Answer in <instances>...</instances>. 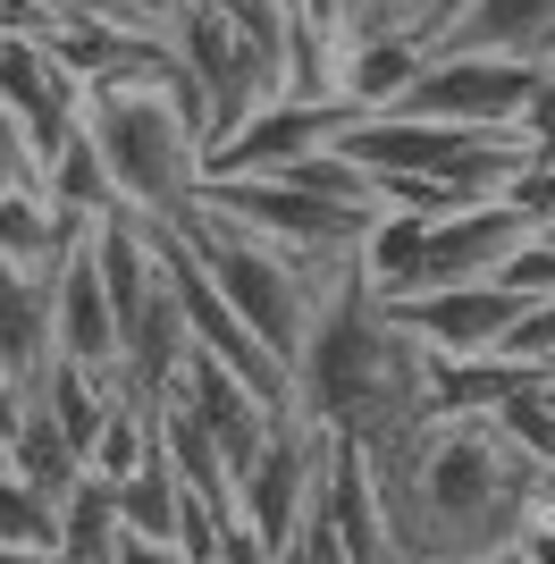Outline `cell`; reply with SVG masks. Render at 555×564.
I'll use <instances>...</instances> for the list:
<instances>
[{
  "mask_svg": "<svg viewBox=\"0 0 555 564\" xmlns=\"http://www.w3.org/2000/svg\"><path fill=\"white\" fill-rule=\"evenodd\" d=\"M370 455V447H362ZM379 497L395 522V556L404 564H446L480 556V547H513L522 522L538 506V480L513 438L497 430V413H429L413 438L370 455Z\"/></svg>",
  "mask_w": 555,
  "mask_h": 564,
  "instance_id": "cell-1",
  "label": "cell"
},
{
  "mask_svg": "<svg viewBox=\"0 0 555 564\" xmlns=\"http://www.w3.org/2000/svg\"><path fill=\"white\" fill-rule=\"evenodd\" d=\"M295 413L370 455L429 422V354L395 329V312L362 286V270H346L328 312L312 321V346L295 362Z\"/></svg>",
  "mask_w": 555,
  "mask_h": 564,
  "instance_id": "cell-2",
  "label": "cell"
},
{
  "mask_svg": "<svg viewBox=\"0 0 555 564\" xmlns=\"http://www.w3.org/2000/svg\"><path fill=\"white\" fill-rule=\"evenodd\" d=\"M85 135L110 169L127 219L185 228L210 186V135L185 110L177 85H92L85 94Z\"/></svg>",
  "mask_w": 555,
  "mask_h": 564,
  "instance_id": "cell-3",
  "label": "cell"
},
{
  "mask_svg": "<svg viewBox=\"0 0 555 564\" xmlns=\"http://www.w3.org/2000/svg\"><path fill=\"white\" fill-rule=\"evenodd\" d=\"M177 236L194 245V261L210 270V286L253 321V337L295 371L303 346H312V321L328 312V295H337V279H346L353 261H303V253H286V245H270L261 228L210 212V203H194V219H185Z\"/></svg>",
  "mask_w": 555,
  "mask_h": 564,
  "instance_id": "cell-4",
  "label": "cell"
},
{
  "mask_svg": "<svg viewBox=\"0 0 555 564\" xmlns=\"http://www.w3.org/2000/svg\"><path fill=\"white\" fill-rule=\"evenodd\" d=\"M328 464H337V430L286 413V422L261 438V455L236 471V522H253V540L270 547V556H286V547L303 540V522L320 514Z\"/></svg>",
  "mask_w": 555,
  "mask_h": 564,
  "instance_id": "cell-5",
  "label": "cell"
},
{
  "mask_svg": "<svg viewBox=\"0 0 555 564\" xmlns=\"http://www.w3.org/2000/svg\"><path fill=\"white\" fill-rule=\"evenodd\" d=\"M203 203L244 219V228H261L270 245H286L303 261H353L370 219H379V203H328V194H303L286 177H210Z\"/></svg>",
  "mask_w": 555,
  "mask_h": 564,
  "instance_id": "cell-6",
  "label": "cell"
},
{
  "mask_svg": "<svg viewBox=\"0 0 555 564\" xmlns=\"http://www.w3.org/2000/svg\"><path fill=\"white\" fill-rule=\"evenodd\" d=\"M547 59H505V51H429V68L413 76L404 110L455 118V127H522Z\"/></svg>",
  "mask_w": 555,
  "mask_h": 564,
  "instance_id": "cell-7",
  "label": "cell"
},
{
  "mask_svg": "<svg viewBox=\"0 0 555 564\" xmlns=\"http://www.w3.org/2000/svg\"><path fill=\"white\" fill-rule=\"evenodd\" d=\"M388 312L421 354H497V337L513 329L522 295L505 279H471V286H413Z\"/></svg>",
  "mask_w": 555,
  "mask_h": 564,
  "instance_id": "cell-8",
  "label": "cell"
},
{
  "mask_svg": "<svg viewBox=\"0 0 555 564\" xmlns=\"http://www.w3.org/2000/svg\"><path fill=\"white\" fill-rule=\"evenodd\" d=\"M531 212H513V194L497 203H463V212L429 219V253H421V286H471V279H505V261L531 245Z\"/></svg>",
  "mask_w": 555,
  "mask_h": 564,
  "instance_id": "cell-9",
  "label": "cell"
},
{
  "mask_svg": "<svg viewBox=\"0 0 555 564\" xmlns=\"http://www.w3.org/2000/svg\"><path fill=\"white\" fill-rule=\"evenodd\" d=\"M101 228V219H92ZM92 228L59 253V286H51V321H59V362H85V371H118L127 362V321L110 304V279H101V253H92Z\"/></svg>",
  "mask_w": 555,
  "mask_h": 564,
  "instance_id": "cell-10",
  "label": "cell"
},
{
  "mask_svg": "<svg viewBox=\"0 0 555 564\" xmlns=\"http://www.w3.org/2000/svg\"><path fill=\"white\" fill-rule=\"evenodd\" d=\"M51 286H59V270H25V261H0V371L18 379V388H43V371L59 362Z\"/></svg>",
  "mask_w": 555,
  "mask_h": 564,
  "instance_id": "cell-11",
  "label": "cell"
},
{
  "mask_svg": "<svg viewBox=\"0 0 555 564\" xmlns=\"http://www.w3.org/2000/svg\"><path fill=\"white\" fill-rule=\"evenodd\" d=\"M421 68H429V43H421V34H395V25H379V34H346V59H337V101H346L353 118L404 110V94H413Z\"/></svg>",
  "mask_w": 555,
  "mask_h": 564,
  "instance_id": "cell-12",
  "label": "cell"
},
{
  "mask_svg": "<svg viewBox=\"0 0 555 564\" xmlns=\"http://www.w3.org/2000/svg\"><path fill=\"white\" fill-rule=\"evenodd\" d=\"M185 362H194V321H185V295H177V279H168V261H161V295L127 321V362H118V379H127L143 404H161Z\"/></svg>",
  "mask_w": 555,
  "mask_h": 564,
  "instance_id": "cell-13",
  "label": "cell"
},
{
  "mask_svg": "<svg viewBox=\"0 0 555 564\" xmlns=\"http://www.w3.org/2000/svg\"><path fill=\"white\" fill-rule=\"evenodd\" d=\"M429 51H505V59H555V0H463L429 34Z\"/></svg>",
  "mask_w": 555,
  "mask_h": 564,
  "instance_id": "cell-14",
  "label": "cell"
},
{
  "mask_svg": "<svg viewBox=\"0 0 555 564\" xmlns=\"http://www.w3.org/2000/svg\"><path fill=\"white\" fill-rule=\"evenodd\" d=\"M9 471H25V480L51 497V506H59V497L85 480V455L68 447V430H59V413H51L43 397H25L18 422H9Z\"/></svg>",
  "mask_w": 555,
  "mask_h": 564,
  "instance_id": "cell-15",
  "label": "cell"
},
{
  "mask_svg": "<svg viewBox=\"0 0 555 564\" xmlns=\"http://www.w3.org/2000/svg\"><path fill=\"white\" fill-rule=\"evenodd\" d=\"M421 253H429V219L379 203V219H370L353 270H362V286L379 295V304H395V295H413V286H421Z\"/></svg>",
  "mask_w": 555,
  "mask_h": 564,
  "instance_id": "cell-16",
  "label": "cell"
},
{
  "mask_svg": "<svg viewBox=\"0 0 555 564\" xmlns=\"http://www.w3.org/2000/svg\"><path fill=\"white\" fill-rule=\"evenodd\" d=\"M118 540H127L118 489L101 480V471H85V480L59 497V556L68 564H118Z\"/></svg>",
  "mask_w": 555,
  "mask_h": 564,
  "instance_id": "cell-17",
  "label": "cell"
},
{
  "mask_svg": "<svg viewBox=\"0 0 555 564\" xmlns=\"http://www.w3.org/2000/svg\"><path fill=\"white\" fill-rule=\"evenodd\" d=\"M185 471L168 464V447L152 455V464L135 471V480H118V522H127V531H135V540H168L177 547V522H185Z\"/></svg>",
  "mask_w": 555,
  "mask_h": 564,
  "instance_id": "cell-18",
  "label": "cell"
},
{
  "mask_svg": "<svg viewBox=\"0 0 555 564\" xmlns=\"http://www.w3.org/2000/svg\"><path fill=\"white\" fill-rule=\"evenodd\" d=\"M51 203H59V219H76V228H92V219H118L127 203H118V186H110V169H101V152H92V135L76 127L68 135V152L51 161Z\"/></svg>",
  "mask_w": 555,
  "mask_h": 564,
  "instance_id": "cell-19",
  "label": "cell"
},
{
  "mask_svg": "<svg viewBox=\"0 0 555 564\" xmlns=\"http://www.w3.org/2000/svg\"><path fill=\"white\" fill-rule=\"evenodd\" d=\"M497 430H505L513 455H522V464L555 489V397H547V379H538V388H522L513 404H497Z\"/></svg>",
  "mask_w": 555,
  "mask_h": 564,
  "instance_id": "cell-20",
  "label": "cell"
},
{
  "mask_svg": "<svg viewBox=\"0 0 555 564\" xmlns=\"http://www.w3.org/2000/svg\"><path fill=\"white\" fill-rule=\"evenodd\" d=\"M0 547H59V506L0 464Z\"/></svg>",
  "mask_w": 555,
  "mask_h": 564,
  "instance_id": "cell-21",
  "label": "cell"
},
{
  "mask_svg": "<svg viewBox=\"0 0 555 564\" xmlns=\"http://www.w3.org/2000/svg\"><path fill=\"white\" fill-rule=\"evenodd\" d=\"M497 354H505V362H522L531 379H555V295H538V304L513 312V329L497 337Z\"/></svg>",
  "mask_w": 555,
  "mask_h": 564,
  "instance_id": "cell-22",
  "label": "cell"
},
{
  "mask_svg": "<svg viewBox=\"0 0 555 564\" xmlns=\"http://www.w3.org/2000/svg\"><path fill=\"white\" fill-rule=\"evenodd\" d=\"M68 25L59 0H0V43H51Z\"/></svg>",
  "mask_w": 555,
  "mask_h": 564,
  "instance_id": "cell-23",
  "label": "cell"
},
{
  "mask_svg": "<svg viewBox=\"0 0 555 564\" xmlns=\"http://www.w3.org/2000/svg\"><path fill=\"white\" fill-rule=\"evenodd\" d=\"M505 286L522 295V304H538V295H555V236H531L522 253L505 261Z\"/></svg>",
  "mask_w": 555,
  "mask_h": 564,
  "instance_id": "cell-24",
  "label": "cell"
},
{
  "mask_svg": "<svg viewBox=\"0 0 555 564\" xmlns=\"http://www.w3.org/2000/svg\"><path fill=\"white\" fill-rule=\"evenodd\" d=\"M463 0H388V9H379V18L362 25V34H379V25H395V34H421V43H429V34H438L446 18H455Z\"/></svg>",
  "mask_w": 555,
  "mask_h": 564,
  "instance_id": "cell-25",
  "label": "cell"
},
{
  "mask_svg": "<svg viewBox=\"0 0 555 564\" xmlns=\"http://www.w3.org/2000/svg\"><path fill=\"white\" fill-rule=\"evenodd\" d=\"M219 9H228V18H244L253 34H278V43H286V0H219Z\"/></svg>",
  "mask_w": 555,
  "mask_h": 564,
  "instance_id": "cell-26",
  "label": "cell"
},
{
  "mask_svg": "<svg viewBox=\"0 0 555 564\" xmlns=\"http://www.w3.org/2000/svg\"><path fill=\"white\" fill-rule=\"evenodd\" d=\"M118 564H185V547H168V540H118Z\"/></svg>",
  "mask_w": 555,
  "mask_h": 564,
  "instance_id": "cell-27",
  "label": "cell"
},
{
  "mask_svg": "<svg viewBox=\"0 0 555 564\" xmlns=\"http://www.w3.org/2000/svg\"><path fill=\"white\" fill-rule=\"evenodd\" d=\"M446 564H538V556L513 540V547H480V556H446Z\"/></svg>",
  "mask_w": 555,
  "mask_h": 564,
  "instance_id": "cell-28",
  "label": "cell"
},
{
  "mask_svg": "<svg viewBox=\"0 0 555 564\" xmlns=\"http://www.w3.org/2000/svg\"><path fill=\"white\" fill-rule=\"evenodd\" d=\"M0 564H68L59 547H0Z\"/></svg>",
  "mask_w": 555,
  "mask_h": 564,
  "instance_id": "cell-29",
  "label": "cell"
},
{
  "mask_svg": "<svg viewBox=\"0 0 555 564\" xmlns=\"http://www.w3.org/2000/svg\"><path fill=\"white\" fill-rule=\"evenodd\" d=\"M0 464H9V430H0Z\"/></svg>",
  "mask_w": 555,
  "mask_h": 564,
  "instance_id": "cell-30",
  "label": "cell"
},
{
  "mask_svg": "<svg viewBox=\"0 0 555 564\" xmlns=\"http://www.w3.org/2000/svg\"><path fill=\"white\" fill-rule=\"evenodd\" d=\"M538 236H555V219H547V228H538Z\"/></svg>",
  "mask_w": 555,
  "mask_h": 564,
  "instance_id": "cell-31",
  "label": "cell"
},
{
  "mask_svg": "<svg viewBox=\"0 0 555 564\" xmlns=\"http://www.w3.org/2000/svg\"><path fill=\"white\" fill-rule=\"evenodd\" d=\"M547 397H555V379H547Z\"/></svg>",
  "mask_w": 555,
  "mask_h": 564,
  "instance_id": "cell-32",
  "label": "cell"
}]
</instances>
